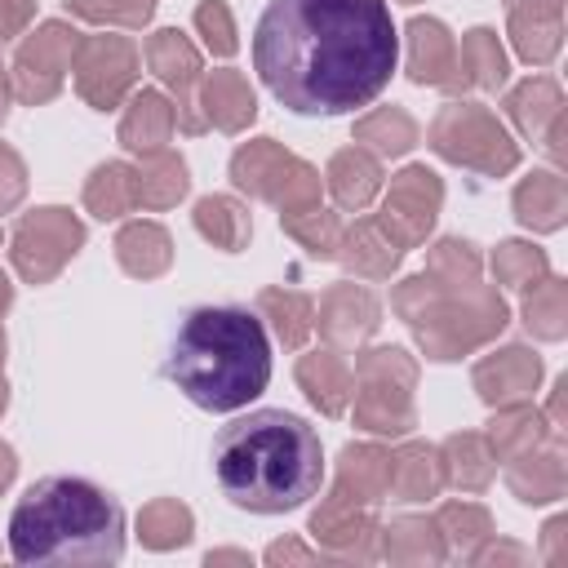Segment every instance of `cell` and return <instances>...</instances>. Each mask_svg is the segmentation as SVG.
Wrapping results in <instances>:
<instances>
[{"mask_svg":"<svg viewBox=\"0 0 568 568\" xmlns=\"http://www.w3.org/2000/svg\"><path fill=\"white\" fill-rule=\"evenodd\" d=\"M386 0H271L253 27V71L297 115H351L395 71Z\"/></svg>","mask_w":568,"mask_h":568,"instance_id":"1","label":"cell"},{"mask_svg":"<svg viewBox=\"0 0 568 568\" xmlns=\"http://www.w3.org/2000/svg\"><path fill=\"white\" fill-rule=\"evenodd\" d=\"M213 475L231 506L253 515H284L320 493L324 444L297 413L253 408L217 430Z\"/></svg>","mask_w":568,"mask_h":568,"instance_id":"2","label":"cell"},{"mask_svg":"<svg viewBox=\"0 0 568 568\" xmlns=\"http://www.w3.org/2000/svg\"><path fill=\"white\" fill-rule=\"evenodd\" d=\"M164 377L200 408L231 413L257 399L271 382V342L248 306H195L178 320Z\"/></svg>","mask_w":568,"mask_h":568,"instance_id":"3","label":"cell"},{"mask_svg":"<svg viewBox=\"0 0 568 568\" xmlns=\"http://www.w3.org/2000/svg\"><path fill=\"white\" fill-rule=\"evenodd\" d=\"M9 555L27 568L120 564L124 510L93 479L44 475L18 497L9 515Z\"/></svg>","mask_w":568,"mask_h":568,"instance_id":"4","label":"cell"},{"mask_svg":"<svg viewBox=\"0 0 568 568\" xmlns=\"http://www.w3.org/2000/svg\"><path fill=\"white\" fill-rule=\"evenodd\" d=\"M390 306L399 320H408V328L417 333L430 359H462L466 351L484 346L506 328V302L497 288L475 284L453 293V288H439L426 271L395 284Z\"/></svg>","mask_w":568,"mask_h":568,"instance_id":"5","label":"cell"},{"mask_svg":"<svg viewBox=\"0 0 568 568\" xmlns=\"http://www.w3.org/2000/svg\"><path fill=\"white\" fill-rule=\"evenodd\" d=\"M355 426L373 435H408L413 430V386L417 364L399 346H373L355 355Z\"/></svg>","mask_w":568,"mask_h":568,"instance_id":"6","label":"cell"},{"mask_svg":"<svg viewBox=\"0 0 568 568\" xmlns=\"http://www.w3.org/2000/svg\"><path fill=\"white\" fill-rule=\"evenodd\" d=\"M430 151L462 164V169H475L484 178H501L519 164V146L510 142V133L501 129V120L479 106V102H448L439 106V115L430 120Z\"/></svg>","mask_w":568,"mask_h":568,"instance_id":"7","label":"cell"},{"mask_svg":"<svg viewBox=\"0 0 568 568\" xmlns=\"http://www.w3.org/2000/svg\"><path fill=\"white\" fill-rule=\"evenodd\" d=\"M231 182L240 191L275 204L280 213H297V209L320 204V173L271 138L244 142L231 155Z\"/></svg>","mask_w":568,"mask_h":568,"instance_id":"8","label":"cell"},{"mask_svg":"<svg viewBox=\"0 0 568 568\" xmlns=\"http://www.w3.org/2000/svg\"><path fill=\"white\" fill-rule=\"evenodd\" d=\"M80 244H84V226L67 209L49 204V209H31L18 217L9 257L27 284H49L67 266V257H75Z\"/></svg>","mask_w":568,"mask_h":568,"instance_id":"9","label":"cell"},{"mask_svg":"<svg viewBox=\"0 0 568 568\" xmlns=\"http://www.w3.org/2000/svg\"><path fill=\"white\" fill-rule=\"evenodd\" d=\"M71 71L93 111H115L138 80V44L129 36H80Z\"/></svg>","mask_w":568,"mask_h":568,"instance_id":"10","label":"cell"},{"mask_svg":"<svg viewBox=\"0 0 568 568\" xmlns=\"http://www.w3.org/2000/svg\"><path fill=\"white\" fill-rule=\"evenodd\" d=\"M80 49V31L67 22H44L40 31H31L13 58V93L27 106L49 102L62 89V75L71 71Z\"/></svg>","mask_w":568,"mask_h":568,"instance_id":"11","label":"cell"},{"mask_svg":"<svg viewBox=\"0 0 568 568\" xmlns=\"http://www.w3.org/2000/svg\"><path fill=\"white\" fill-rule=\"evenodd\" d=\"M444 204V182L426 169V164H408L390 178V191L382 200V213H377V226L399 244V248H413L426 240V231L435 226V213Z\"/></svg>","mask_w":568,"mask_h":568,"instance_id":"12","label":"cell"},{"mask_svg":"<svg viewBox=\"0 0 568 568\" xmlns=\"http://www.w3.org/2000/svg\"><path fill=\"white\" fill-rule=\"evenodd\" d=\"M146 67L155 71V80L173 93V115H178V129L182 133H204V115H200V102H195V84H200V49L178 31V27H164L155 36H146Z\"/></svg>","mask_w":568,"mask_h":568,"instance_id":"13","label":"cell"},{"mask_svg":"<svg viewBox=\"0 0 568 568\" xmlns=\"http://www.w3.org/2000/svg\"><path fill=\"white\" fill-rule=\"evenodd\" d=\"M382 324V306L368 288L359 284H333L324 297H320V311H315V328L328 337V346H359L373 328Z\"/></svg>","mask_w":568,"mask_h":568,"instance_id":"14","label":"cell"},{"mask_svg":"<svg viewBox=\"0 0 568 568\" xmlns=\"http://www.w3.org/2000/svg\"><path fill=\"white\" fill-rule=\"evenodd\" d=\"M470 377H475L479 399L493 404V408H501V404H519V399H528V395L537 390V382H541V359H537L528 346H501V351L484 355Z\"/></svg>","mask_w":568,"mask_h":568,"instance_id":"15","label":"cell"},{"mask_svg":"<svg viewBox=\"0 0 568 568\" xmlns=\"http://www.w3.org/2000/svg\"><path fill=\"white\" fill-rule=\"evenodd\" d=\"M342 506H377L390 497V453L373 444H346L337 457V484L328 493Z\"/></svg>","mask_w":568,"mask_h":568,"instance_id":"16","label":"cell"},{"mask_svg":"<svg viewBox=\"0 0 568 568\" xmlns=\"http://www.w3.org/2000/svg\"><path fill=\"white\" fill-rule=\"evenodd\" d=\"M457 44L439 18H413L408 22V80L413 84H439L453 89Z\"/></svg>","mask_w":568,"mask_h":568,"instance_id":"17","label":"cell"},{"mask_svg":"<svg viewBox=\"0 0 568 568\" xmlns=\"http://www.w3.org/2000/svg\"><path fill=\"white\" fill-rule=\"evenodd\" d=\"M195 102L204 106V111H200L204 124H217L222 133H240V129H248L253 115H257V98H253L248 80H244L240 71H231V67L209 71L204 84H200V93H195Z\"/></svg>","mask_w":568,"mask_h":568,"instance_id":"18","label":"cell"},{"mask_svg":"<svg viewBox=\"0 0 568 568\" xmlns=\"http://www.w3.org/2000/svg\"><path fill=\"white\" fill-rule=\"evenodd\" d=\"M178 129V115H173V102L155 89H142L133 93V102L124 106V120H120V146L133 151V155H151V151H164L169 138Z\"/></svg>","mask_w":568,"mask_h":568,"instance_id":"19","label":"cell"},{"mask_svg":"<svg viewBox=\"0 0 568 568\" xmlns=\"http://www.w3.org/2000/svg\"><path fill=\"white\" fill-rule=\"evenodd\" d=\"M297 386L306 390V399L320 413L342 417L351 404V390H355V373L337 351H311L297 359Z\"/></svg>","mask_w":568,"mask_h":568,"instance_id":"20","label":"cell"},{"mask_svg":"<svg viewBox=\"0 0 568 568\" xmlns=\"http://www.w3.org/2000/svg\"><path fill=\"white\" fill-rule=\"evenodd\" d=\"M399 244L377 226V217H359L342 240H337V253L342 266L351 275H364V280H386L395 266H399Z\"/></svg>","mask_w":568,"mask_h":568,"instance_id":"21","label":"cell"},{"mask_svg":"<svg viewBox=\"0 0 568 568\" xmlns=\"http://www.w3.org/2000/svg\"><path fill=\"white\" fill-rule=\"evenodd\" d=\"M328 195L337 200V209L359 213L373 204V195L382 191V164L377 155H368L364 146H346L328 160Z\"/></svg>","mask_w":568,"mask_h":568,"instance_id":"22","label":"cell"},{"mask_svg":"<svg viewBox=\"0 0 568 568\" xmlns=\"http://www.w3.org/2000/svg\"><path fill=\"white\" fill-rule=\"evenodd\" d=\"M506 484H510L515 497L528 501V506H541V501L564 497V448H559V430H555V439H550L546 453L528 448V453L510 457V466H506Z\"/></svg>","mask_w":568,"mask_h":568,"instance_id":"23","label":"cell"},{"mask_svg":"<svg viewBox=\"0 0 568 568\" xmlns=\"http://www.w3.org/2000/svg\"><path fill=\"white\" fill-rule=\"evenodd\" d=\"M506 53L488 27H475L457 44V67H453V93L462 89H501L506 84Z\"/></svg>","mask_w":568,"mask_h":568,"instance_id":"24","label":"cell"},{"mask_svg":"<svg viewBox=\"0 0 568 568\" xmlns=\"http://www.w3.org/2000/svg\"><path fill=\"white\" fill-rule=\"evenodd\" d=\"M115 257H120V266H124L129 275L155 280V275H164L169 262H173V240H169V231H164L160 222H129V226H120V235H115Z\"/></svg>","mask_w":568,"mask_h":568,"instance_id":"25","label":"cell"},{"mask_svg":"<svg viewBox=\"0 0 568 568\" xmlns=\"http://www.w3.org/2000/svg\"><path fill=\"white\" fill-rule=\"evenodd\" d=\"M444 488V462L430 444H404L390 453V497L399 501H426Z\"/></svg>","mask_w":568,"mask_h":568,"instance_id":"26","label":"cell"},{"mask_svg":"<svg viewBox=\"0 0 568 568\" xmlns=\"http://www.w3.org/2000/svg\"><path fill=\"white\" fill-rule=\"evenodd\" d=\"M564 111V93L550 75H528L524 84H515L506 93V115L515 120V129L532 142H541V133L550 129V120Z\"/></svg>","mask_w":568,"mask_h":568,"instance_id":"27","label":"cell"},{"mask_svg":"<svg viewBox=\"0 0 568 568\" xmlns=\"http://www.w3.org/2000/svg\"><path fill=\"white\" fill-rule=\"evenodd\" d=\"M515 217L528 231H559L568 217V186L559 173H532L515 186Z\"/></svg>","mask_w":568,"mask_h":568,"instance_id":"28","label":"cell"},{"mask_svg":"<svg viewBox=\"0 0 568 568\" xmlns=\"http://www.w3.org/2000/svg\"><path fill=\"white\" fill-rule=\"evenodd\" d=\"M439 462H444V479L457 484V488H488V479L497 475V453L488 444V435H448L444 448H439Z\"/></svg>","mask_w":568,"mask_h":568,"instance_id":"29","label":"cell"},{"mask_svg":"<svg viewBox=\"0 0 568 568\" xmlns=\"http://www.w3.org/2000/svg\"><path fill=\"white\" fill-rule=\"evenodd\" d=\"M84 209L93 217H124L129 209H138V173L120 160H106L89 173L84 182Z\"/></svg>","mask_w":568,"mask_h":568,"instance_id":"30","label":"cell"},{"mask_svg":"<svg viewBox=\"0 0 568 568\" xmlns=\"http://www.w3.org/2000/svg\"><path fill=\"white\" fill-rule=\"evenodd\" d=\"M195 231L213 244V248H226V253H240L253 235V222H248V209L231 195H204L195 204Z\"/></svg>","mask_w":568,"mask_h":568,"instance_id":"31","label":"cell"},{"mask_svg":"<svg viewBox=\"0 0 568 568\" xmlns=\"http://www.w3.org/2000/svg\"><path fill=\"white\" fill-rule=\"evenodd\" d=\"M550 430H555V426H546V417H541L528 399H519V404H501V413L488 422V444H493L497 457L510 462V457L537 448Z\"/></svg>","mask_w":568,"mask_h":568,"instance_id":"32","label":"cell"},{"mask_svg":"<svg viewBox=\"0 0 568 568\" xmlns=\"http://www.w3.org/2000/svg\"><path fill=\"white\" fill-rule=\"evenodd\" d=\"M133 173H138V204L142 209H173L186 195V182H191L182 155H173L169 146L142 155V164Z\"/></svg>","mask_w":568,"mask_h":568,"instance_id":"33","label":"cell"},{"mask_svg":"<svg viewBox=\"0 0 568 568\" xmlns=\"http://www.w3.org/2000/svg\"><path fill=\"white\" fill-rule=\"evenodd\" d=\"M257 315L271 320L275 337L288 351H297L315 328V302L306 293H293V288H262L257 293Z\"/></svg>","mask_w":568,"mask_h":568,"instance_id":"34","label":"cell"},{"mask_svg":"<svg viewBox=\"0 0 568 568\" xmlns=\"http://www.w3.org/2000/svg\"><path fill=\"white\" fill-rule=\"evenodd\" d=\"M413 142H417V124L399 106H377L364 120H355V146H364L368 155L390 160V155H404Z\"/></svg>","mask_w":568,"mask_h":568,"instance_id":"35","label":"cell"},{"mask_svg":"<svg viewBox=\"0 0 568 568\" xmlns=\"http://www.w3.org/2000/svg\"><path fill=\"white\" fill-rule=\"evenodd\" d=\"M524 324L541 342H559L568 333V284L564 280H537L524 297Z\"/></svg>","mask_w":568,"mask_h":568,"instance_id":"36","label":"cell"},{"mask_svg":"<svg viewBox=\"0 0 568 568\" xmlns=\"http://www.w3.org/2000/svg\"><path fill=\"white\" fill-rule=\"evenodd\" d=\"M426 275H430L439 288H453V293L475 288V284H479V253H475V244H466V240H439V244L430 248Z\"/></svg>","mask_w":568,"mask_h":568,"instance_id":"37","label":"cell"},{"mask_svg":"<svg viewBox=\"0 0 568 568\" xmlns=\"http://www.w3.org/2000/svg\"><path fill=\"white\" fill-rule=\"evenodd\" d=\"M138 537L151 546V550H169V546H182L191 541V510L173 497L164 501H151L142 515H138Z\"/></svg>","mask_w":568,"mask_h":568,"instance_id":"38","label":"cell"},{"mask_svg":"<svg viewBox=\"0 0 568 568\" xmlns=\"http://www.w3.org/2000/svg\"><path fill=\"white\" fill-rule=\"evenodd\" d=\"M280 222H284V231H288L302 248H311L315 257H333V253H337V240H342L337 213L311 204V209H297V213H280Z\"/></svg>","mask_w":568,"mask_h":568,"instance_id":"39","label":"cell"},{"mask_svg":"<svg viewBox=\"0 0 568 568\" xmlns=\"http://www.w3.org/2000/svg\"><path fill=\"white\" fill-rule=\"evenodd\" d=\"M546 271H550V262H546V253H541L537 244L506 240V244H497V253H493V275H497V284L532 288L537 280H546Z\"/></svg>","mask_w":568,"mask_h":568,"instance_id":"40","label":"cell"},{"mask_svg":"<svg viewBox=\"0 0 568 568\" xmlns=\"http://www.w3.org/2000/svg\"><path fill=\"white\" fill-rule=\"evenodd\" d=\"M435 532H444L453 550H466V555H470V550L493 532V519H488L484 506L448 501V506H439V515H435Z\"/></svg>","mask_w":568,"mask_h":568,"instance_id":"41","label":"cell"},{"mask_svg":"<svg viewBox=\"0 0 568 568\" xmlns=\"http://www.w3.org/2000/svg\"><path fill=\"white\" fill-rule=\"evenodd\" d=\"M386 532V559H439L444 546L435 537V519H395Z\"/></svg>","mask_w":568,"mask_h":568,"instance_id":"42","label":"cell"},{"mask_svg":"<svg viewBox=\"0 0 568 568\" xmlns=\"http://www.w3.org/2000/svg\"><path fill=\"white\" fill-rule=\"evenodd\" d=\"M510 40H515V53L524 62H550L559 53V40H564V27L559 18H510Z\"/></svg>","mask_w":568,"mask_h":568,"instance_id":"43","label":"cell"},{"mask_svg":"<svg viewBox=\"0 0 568 568\" xmlns=\"http://www.w3.org/2000/svg\"><path fill=\"white\" fill-rule=\"evenodd\" d=\"M71 13L84 22H111V27H146L155 13V0H67Z\"/></svg>","mask_w":568,"mask_h":568,"instance_id":"44","label":"cell"},{"mask_svg":"<svg viewBox=\"0 0 568 568\" xmlns=\"http://www.w3.org/2000/svg\"><path fill=\"white\" fill-rule=\"evenodd\" d=\"M195 31L204 36V44L217 53V58H231L235 53V22H231V9L222 4V0H204L200 9H195Z\"/></svg>","mask_w":568,"mask_h":568,"instance_id":"45","label":"cell"},{"mask_svg":"<svg viewBox=\"0 0 568 568\" xmlns=\"http://www.w3.org/2000/svg\"><path fill=\"white\" fill-rule=\"evenodd\" d=\"M22 195H27V169L9 146H0V213H9Z\"/></svg>","mask_w":568,"mask_h":568,"instance_id":"46","label":"cell"},{"mask_svg":"<svg viewBox=\"0 0 568 568\" xmlns=\"http://www.w3.org/2000/svg\"><path fill=\"white\" fill-rule=\"evenodd\" d=\"M36 13V0H0V44L13 40Z\"/></svg>","mask_w":568,"mask_h":568,"instance_id":"47","label":"cell"},{"mask_svg":"<svg viewBox=\"0 0 568 568\" xmlns=\"http://www.w3.org/2000/svg\"><path fill=\"white\" fill-rule=\"evenodd\" d=\"M564 0H506L510 18H559Z\"/></svg>","mask_w":568,"mask_h":568,"instance_id":"48","label":"cell"},{"mask_svg":"<svg viewBox=\"0 0 568 568\" xmlns=\"http://www.w3.org/2000/svg\"><path fill=\"white\" fill-rule=\"evenodd\" d=\"M284 559H302V564H306L311 550H302L297 541H275V546L266 550V564H284Z\"/></svg>","mask_w":568,"mask_h":568,"instance_id":"49","label":"cell"},{"mask_svg":"<svg viewBox=\"0 0 568 568\" xmlns=\"http://www.w3.org/2000/svg\"><path fill=\"white\" fill-rule=\"evenodd\" d=\"M564 390H568V377H559L555 382V395H550V422H555V430H564Z\"/></svg>","mask_w":568,"mask_h":568,"instance_id":"50","label":"cell"},{"mask_svg":"<svg viewBox=\"0 0 568 568\" xmlns=\"http://www.w3.org/2000/svg\"><path fill=\"white\" fill-rule=\"evenodd\" d=\"M13 470H18V462H13V448H9V444H0V493L9 488Z\"/></svg>","mask_w":568,"mask_h":568,"instance_id":"51","label":"cell"},{"mask_svg":"<svg viewBox=\"0 0 568 568\" xmlns=\"http://www.w3.org/2000/svg\"><path fill=\"white\" fill-rule=\"evenodd\" d=\"M4 115H9V75L0 67V124H4Z\"/></svg>","mask_w":568,"mask_h":568,"instance_id":"52","label":"cell"},{"mask_svg":"<svg viewBox=\"0 0 568 568\" xmlns=\"http://www.w3.org/2000/svg\"><path fill=\"white\" fill-rule=\"evenodd\" d=\"M9 302H13V284H9L4 275H0V315L9 311Z\"/></svg>","mask_w":568,"mask_h":568,"instance_id":"53","label":"cell"},{"mask_svg":"<svg viewBox=\"0 0 568 568\" xmlns=\"http://www.w3.org/2000/svg\"><path fill=\"white\" fill-rule=\"evenodd\" d=\"M4 404H9V386H4V377H0V413H4Z\"/></svg>","mask_w":568,"mask_h":568,"instance_id":"54","label":"cell"},{"mask_svg":"<svg viewBox=\"0 0 568 568\" xmlns=\"http://www.w3.org/2000/svg\"><path fill=\"white\" fill-rule=\"evenodd\" d=\"M0 359H4V328H0Z\"/></svg>","mask_w":568,"mask_h":568,"instance_id":"55","label":"cell"},{"mask_svg":"<svg viewBox=\"0 0 568 568\" xmlns=\"http://www.w3.org/2000/svg\"><path fill=\"white\" fill-rule=\"evenodd\" d=\"M404 4H417V0H404Z\"/></svg>","mask_w":568,"mask_h":568,"instance_id":"56","label":"cell"}]
</instances>
